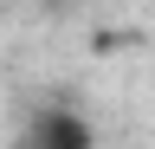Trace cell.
Returning <instances> with one entry per match:
<instances>
[{"mask_svg":"<svg viewBox=\"0 0 155 149\" xmlns=\"http://www.w3.org/2000/svg\"><path fill=\"white\" fill-rule=\"evenodd\" d=\"M26 149H97V130L71 104H39L26 123Z\"/></svg>","mask_w":155,"mask_h":149,"instance_id":"cell-1","label":"cell"}]
</instances>
